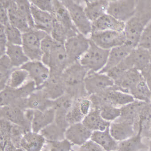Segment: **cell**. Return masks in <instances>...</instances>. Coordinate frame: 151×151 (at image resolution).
<instances>
[{
    "mask_svg": "<svg viewBox=\"0 0 151 151\" xmlns=\"http://www.w3.org/2000/svg\"><path fill=\"white\" fill-rule=\"evenodd\" d=\"M151 20V2H138L134 16L125 23L126 43L137 47L142 32Z\"/></svg>",
    "mask_w": 151,
    "mask_h": 151,
    "instance_id": "cell-1",
    "label": "cell"
},
{
    "mask_svg": "<svg viewBox=\"0 0 151 151\" xmlns=\"http://www.w3.org/2000/svg\"><path fill=\"white\" fill-rule=\"evenodd\" d=\"M109 51L98 47L90 40L89 48L79 62L88 71L100 72L107 63Z\"/></svg>",
    "mask_w": 151,
    "mask_h": 151,
    "instance_id": "cell-2",
    "label": "cell"
},
{
    "mask_svg": "<svg viewBox=\"0 0 151 151\" xmlns=\"http://www.w3.org/2000/svg\"><path fill=\"white\" fill-rule=\"evenodd\" d=\"M47 33L42 31L31 29L22 33V47L30 60H41L42 52L41 43Z\"/></svg>",
    "mask_w": 151,
    "mask_h": 151,
    "instance_id": "cell-3",
    "label": "cell"
},
{
    "mask_svg": "<svg viewBox=\"0 0 151 151\" xmlns=\"http://www.w3.org/2000/svg\"><path fill=\"white\" fill-rule=\"evenodd\" d=\"M69 12L71 20L79 33L89 38L92 31V22L88 18L84 7L73 1H62Z\"/></svg>",
    "mask_w": 151,
    "mask_h": 151,
    "instance_id": "cell-4",
    "label": "cell"
},
{
    "mask_svg": "<svg viewBox=\"0 0 151 151\" xmlns=\"http://www.w3.org/2000/svg\"><path fill=\"white\" fill-rule=\"evenodd\" d=\"M89 39L98 47L110 50L126 43L124 32L104 31L91 32Z\"/></svg>",
    "mask_w": 151,
    "mask_h": 151,
    "instance_id": "cell-5",
    "label": "cell"
},
{
    "mask_svg": "<svg viewBox=\"0 0 151 151\" xmlns=\"http://www.w3.org/2000/svg\"><path fill=\"white\" fill-rule=\"evenodd\" d=\"M89 38L78 33L68 38L64 43L69 65L78 61L88 50Z\"/></svg>",
    "mask_w": 151,
    "mask_h": 151,
    "instance_id": "cell-6",
    "label": "cell"
},
{
    "mask_svg": "<svg viewBox=\"0 0 151 151\" xmlns=\"http://www.w3.org/2000/svg\"><path fill=\"white\" fill-rule=\"evenodd\" d=\"M114 81L107 74L88 71L84 81V88L90 95L99 94L114 86Z\"/></svg>",
    "mask_w": 151,
    "mask_h": 151,
    "instance_id": "cell-7",
    "label": "cell"
},
{
    "mask_svg": "<svg viewBox=\"0 0 151 151\" xmlns=\"http://www.w3.org/2000/svg\"><path fill=\"white\" fill-rule=\"evenodd\" d=\"M151 64L149 50L141 47L134 48L116 67L122 71L135 68L141 72Z\"/></svg>",
    "mask_w": 151,
    "mask_h": 151,
    "instance_id": "cell-8",
    "label": "cell"
},
{
    "mask_svg": "<svg viewBox=\"0 0 151 151\" xmlns=\"http://www.w3.org/2000/svg\"><path fill=\"white\" fill-rule=\"evenodd\" d=\"M137 3L133 0L109 1L107 14L126 23L135 15Z\"/></svg>",
    "mask_w": 151,
    "mask_h": 151,
    "instance_id": "cell-9",
    "label": "cell"
},
{
    "mask_svg": "<svg viewBox=\"0 0 151 151\" xmlns=\"http://www.w3.org/2000/svg\"><path fill=\"white\" fill-rule=\"evenodd\" d=\"M20 68L28 72L37 89L43 86L50 77V69L41 60H29Z\"/></svg>",
    "mask_w": 151,
    "mask_h": 151,
    "instance_id": "cell-10",
    "label": "cell"
},
{
    "mask_svg": "<svg viewBox=\"0 0 151 151\" xmlns=\"http://www.w3.org/2000/svg\"><path fill=\"white\" fill-rule=\"evenodd\" d=\"M93 132L86 127L82 122L71 124L65 131V139L72 145H82L90 139Z\"/></svg>",
    "mask_w": 151,
    "mask_h": 151,
    "instance_id": "cell-11",
    "label": "cell"
},
{
    "mask_svg": "<svg viewBox=\"0 0 151 151\" xmlns=\"http://www.w3.org/2000/svg\"><path fill=\"white\" fill-rule=\"evenodd\" d=\"M88 72L79 61H77L68 66L62 72V81L68 86H77L84 83V79Z\"/></svg>",
    "mask_w": 151,
    "mask_h": 151,
    "instance_id": "cell-12",
    "label": "cell"
},
{
    "mask_svg": "<svg viewBox=\"0 0 151 151\" xmlns=\"http://www.w3.org/2000/svg\"><path fill=\"white\" fill-rule=\"evenodd\" d=\"M69 65L64 44L56 41L49 56L48 66L54 72H62Z\"/></svg>",
    "mask_w": 151,
    "mask_h": 151,
    "instance_id": "cell-13",
    "label": "cell"
},
{
    "mask_svg": "<svg viewBox=\"0 0 151 151\" xmlns=\"http://www.w3.org/2000/svg\"><path fill=\"white\" fill-rule=\"evenodd\" d=\"M56 117L54 108H49L44 110L34 109L33 116L31 122L32 131L40 133L41 131L53 123Z\"/></svg>",
    "mask_w": 151,
    "mask_h": 151,
    "instance_id": "cell-14",
    "label": "cell"
},
{
    "mask_svg": "<svg viewBox=\"0 0 151 151\" xmlns=\"http://www.w3.org/2000/svg\"><path fill=\"white\" fill-rule=\"evenodd\" d=\"M31 9L34 29L44 32L50 35L55 19L53 15L39 9L31 3Z\"/></svg>",
    "mask_w": 151,
    "mask_h": 151,
    "instance_id": "cell-15",
    "label": "cell"
},
{
    "mask_svg": "<svg viewBox=\"0 0 151 151\" xmlns=\"http://www.w3.org/2000/svg\"><path fill=\"white\" fill-rule=\"evenodd\" d=\"M97 95L101 96L104 101L116 107H123L135 101L130 94L117 89L114 86Z\"/></svg>",
    "mask_w": 151,
    "mask_h": 151,
    "instance_id": "cell-16",
    "label": "cell"
},
{
    "mask_svg": "<svg viewBox=\"0 0 151 151\" xmlns=\"http://www.w3.org/2000/svg\"><path fill=\"white\" fill-rule=\"evenodd\" d=\"M140 71L135 68L123 72L114 81V87L117 89L129 93L131 89L143 78Z\"/></svg>",
    "mask_w": 151,
    "mask_h": 151,
    "instance_id": "cell-17",
    "label": "cell"
},
{
    "mask_svg": "<svg viewBox=\"0 0 151 151\" xmlns=\"http://www.w3.org/2000/svg\"><path fill=\"white\" fill-rule=\"evenodd\" d=\"M134 48L125 43L110 50L108 60L105 67L100 73H106L108 71L120 65Z\"/></svg>",
    "mask_w": 151,
    "mask_h": 151,
    "instance_id": "cell-18",
    "label": "cell"
},
{
    "mask_svg": "<svg viewBox=\"0 0 151 151\" xmlns=\"http://www.w3.org/2000/svg\"><path fill=\"white\" fill-rule=\"evenodd\" d=\"M92 27V32L108 30L124 32L125 23L106 14L93 22Z\"/></svg>",
    "mask_w": 151,
    "mask_h": 151,
    "instance_id": "cell-19",
    "label": "cell"
},
{
    "mask_svg": "<svg viewBox=\"0 0 151 151\" xmlns=\"http://www.w3.org/2000/svg\"><path fill=\"white\" fill-rule=\"evenodd\" d=\"M91 101L82 99L73 104L66 115V120L69 125L82 122L91 109Z\"/></svg>",
    "mask_w": 151,
    "mask_h": 151,
    "instance_id": "cell-20",
    "label": "cell"
},
{
    "mask_svg": "<svg viewBox=\"0 0 151 151\" xmlns=\"http://www.w3.org/2000/svg\"><path fill=\"white\" fill-rule=\"evenodd\" d=\"M109 131L112 137L118 142L128 139L135 135L132 123L125 120L111 123Z\"/></svg>",
    "mask_w": 151,
    "mask_h": 151,
    "instance_id": "cell-21",
    "label": "cell"
},
{
    "mask_svg": "<svg viewBox=\"0 0 151 151\" xmlns=\"http://www.w3.org/2000/svg\"><path fill=\"white\" fill-rule=\"evenodd\" d=\"M45 141L40 133L27 132L23 135L19 145L24 151H42Z\"/></svg>",
    "mask_w": 151,
    "mask_h": 151,
    "instance_id": "cell-22",
    "label": "cell"
},
{
    "mask_svg": "<svg viewBox=\"0 0 151 151\" xmlns=\"http://www.w3.org/2000/svg\"><path fill=\"white\" fill-rule=\"evenodd\" d=\"M53 13L56 21L61 24L73 35L79 33L71 20L69 12L62 1H53Z\"/></svg>",
    "mask_w": 151,
    "mask_h": 151,
    "instance_id": "cell-23",
    "label": "cell"
},
{
    "mask_svg": "<svg viewBox=\"0 0 151 151\" xmlns=\"http://www.w3.org/2000/svg\"><path fill=\"white\" fill-rule=\"evenodd\" d=\"M90 139L99 145L104 151L118 150L119 142L111 135L109 126L104 131L93 132Z\"/></svg>",
    "mask_w": 151,
    "mask_h": 151,
    "instance_id": "cell-24",
    "label": "cell"
},
{
    "mask_svg": "<svg viewBox=\"0 0 151 151\" xmlns=\"http://www.w3.org/2000/svg\"><path fill=\"white\" fill-rule=\"evenodd\" d=\"M85 13L89 21L93 22L107 14L109 1L105 0L85 1Z\"/></svg>",
    "mask_w": 151,
    "mask_h": 151,
    "instance_id": "cell-25",
    "label": "cell"
},
{
    "mask_svg": "<svg viewBox=\"0 0 151 151\" xmlns=\"http://www.w3.org/2000/svg\"><path fill=\"white\" fill-rule=\"evenodd\" d=\"M82 123L91 131H104L109 126L111 123L105 121L101 116L100 109L91 110L85 116Z\"/></svg>",
    "mask_w": 151,
    "mask_h": 151,
    "instance_id": "cell-26",
    "label": "cell"
},
{
    "mask_svg": "<svg viewBox=\"0 0 151 151\" xmlns=\"http://www.w3.org/2000/svg\"><path fill=\"white\" fill-rule=\"evenodd\" d=\"M5 54L8 56L13 68H19L29 61L22 45H15L8 43Z\"/></svg>",
    "mask_w": 151,
    "mask_h": 151,
    "instance_id": "cell-27",
    "label": "cell"
},
{
    "mask_svg": "<svg viewBox=\"0 0 151 151\" xmlns=\"http://www.w3.org/2000/svg\"><path fill=\"white\" fill-rule=\"evenodd\" d=\"M1 116L4 120L19 126L24 125L27 122L24 112L17 107L10 105L1 106Z\"/></svg>",
    "mask_w": 151,
    "mask_h": 151,
    "instance_id": "cell-28",
    "label": "cell"
},
{
    "mask_svg": "<svg viewBox=\"0 0 151 151\" xmlns=\"http://www.w3.org/2000/svg\"><path fill=\"white\" fill-rule=\"evenodd\" d=\"M7 9L10 24L17 28L22 33L31 29L27 22L17 12L15 1H9Z\"/></svg>",
    "mask_w": 151,
    "mask_h": 151,
    "instance_id": "cell-29",
    "label": "cell"
},
{
    "mask_svg": "<svg viewBox=\"0 0 151 151\" xmlns=\"http://www.w3.org/2000/svg\"><path fill=\"white\" fill-rule=\"evenodd\" d=\"M147 146L141 141V130L137 135L124 141L119 142L118 150L119 151H139L147 149Z\"/></svg>",
    "mask_w": 151,
    "mask_h": 151,
    "instance_id": "cell-30",
    "label": "cell"
},
{
    "mask_svg": "<svg viewBox=\"0 0 151 151\" xmlns=\"http://www.w3.org/2000/svg\"><path fill=\"white\" fill-rule=\"evenodd\" d=\"M129 94L137 101L148 103L151 100V92L144 78L131 89Z\"/></svg>",
    "mask_w": 151,
    "mask_h": 151,
    "instance_id": "cell-31",
    "label": "cell"
},
{
    "mask_svg": "<svg viewBox=\"0 0 151 151\" xmlns=\"http://www.w3.org/2000/svg\"><path fill=\"white\" fill-rule=\"evenodd\" d=\"M29 74L26 70L17 68L12 70L7 84L6 87L16 89L22 86L28 81Z\"/></svg>",
    "mask_w": 151,
    "mask_h": 151,
    "instance_id": "cell-32",
    "label": "cell"
},
{
    "mask_svg": "<svg viewBox=\"0 0 151 151\" xmlns=\"http://www.w3.org/2000/svg\"><path fill=\"white\" fill-rule=\"evenodd\" d=\"M63 81L60 82L57 78H53L46 82V90L45 94L47 97L52 99H58L63 95L64 92V87Z\"/></svg>",
    "mask_w": 151,
    "mask_h": 151,
    "instance_id": "cell-33",
    "label": "cell"
},
{
    "mask_svg": "<svg viewBox=\"0 0 151 151\" xmlns=\"http://www.w3.org/2000/svg\"><path fill=\"white\" fill-rule=\"evenodd\" d=\"M65 130L53 123L41 131L40 133L47 141H59L65 139Z\"/></svg>",
    "mask_w": 151,
    "mask_h": 151,
    "instance_id": "cell-34",
    "label": "cell"
},
{
    "mask_svg": "<svg viewBox=\"0 0 151 151\" xmlns=\"http://www.w3.org/2000/svg\"><path fill=\"white\" fill-rule=\"evenodd\" d=\"M15 2L17 12L27 22L31 29H34L30 1L17 0Z\"/></svg>",
    "mask_w": 151,
    "mask_h": 151,
    "instance_id": "cell-35",
    "label": "cell"
},
{
    "mask_svg": "<svg viewBox=\"0 0 151 151\" xmlns=\"http://www.w3.org/2000/svg\"><path fill=\"white\" fill-rule=\"evenodd\" d=\"M50 35L54 40L58 42L64 44L68 38L74 36L55 19Z\"/></svg>",
    "mask_w": 151,
    "mask_h": 151,
    "instance_id": "cell-36",
    "label": "cell"
},
{
    "mask_svg": "<svg viewBox=\"0 0 151 151\" xmlns=\"http://www.w3.org/2000/svg\"><path fill=\"white\" fill-rule=\"evenodd\" d=\"M1 65V90L6 87L11 72L10 70L13 68L11 62L8 56L6 54L1 56L0 59Z\"/></svg>",
    "mask_w": 151,
    "mask_h": 151,
    "instance_id": "cell-37",
    "label": "cell"
},
{
    "mask_svg": "<svg viewBox=\"0 0 151 151\" xmlns=\"http://www.w3.org/2000/svg\"><path fill=\"white\" fill-rule=\"evenodd\" d=\"M101 116L105 121L111 123L122 116V109L108 104L103 105L100 109Z\"/></svg>",
    "mask_w": 151,
    "mask_h": 151,
    "instance_id": "cell-38",
    "label": "cell"
},
{
    "mask_svg": "<svg viewBox=\"0 0 151 151\" xmlns=\"http://www.w3.org/2000/svg\"><path fill=\"white\" fill-rule=\"evenodd\" d=\"M5 28L8 43L15 45H22V33L10 23L5 26Z\"/></svg>",
    "mask_w": 151,
    "mask_h": 151,
    "instance_id": "cell-39",
    "label": "cell"
},
{
    "mask_svg": "<svg viewBox=\"0 0 151 151\" xmlns=\"http://www.w3.org/2000/svg\"><path fill=\"white\" fill-rule=\"evenodd\" d=\"M45 94H34L32 93L29 97L28 104L31 109L44 110L46 109V105L49 104L46 100Z\"/></svg>",
    "mask_w": 151,
    "mask_h": 151,
    "instance_id": "cell-40",
    "label": "cell"
},
{
    "mask_svg": "<svg viewBox=\"0 0 151 151\" xmlns=\"http://www.w3.org/2000/svg\"><path fill=\"white\" fill-rule=\"evenodd\" d=\"M56 41L49 34H47L41 43V50L42 52V61L48 66L49 56Z\"/></svg>",
    "mask_w": 151,
    "mask_h": 151,
    "instance_id": "cell-41",
    "label": "cell"
},
{
    "mask_svg": "<svg viewBox=\"0 0 151 151\" xmlns=\"http://www.w3.org/2000/svg\"><path fill=\"white\" fill-rule=\"evenodd\" d=\"M54 104L56 109L60 110L61 112L65 114L74 104L72 97L68 95H62L56 99Z\"/></svg>",
    "mask_w": 151,
    "mask_h": 151,
    "instance_id": "cell-42",
    "label": "cell"
},
{
    "mask_svg": "<svg viewBox=\"0 0 151 151\" xmlns=\"http://www.w3.org/2000/svg\"><path fill=\"white\" fill-rule=\"evenodd\" d=\"M73 145L66 139L59 141H47V149L49 151H71Z\"/></svg>",
    "mask_w": 151,
    "mask_h": 151,
    "instance_id": "cell-43",
    "label": "cell"
},
{
    "mask_svg": "<svg viewBox=\"0 0 151 151\" xmlns=\"http://www.w3.org/2000/svg\"><path fill=\"white\" fill-rule=\"evenodd\" d=\"M138 47L147 50L151 49V20L144 28L139 43Z\"/></svg>",
    "mask_w": 151,
    "mask_h": 151,
    "instance_id": "cell-44",
    "label": "cell"
},
{
    "mask_svg": "<svg viewBox=\"0 0 151 151\" xmlns=\"http://www.w3.org/2000/svg\"><path fill=\"white\" fill-rule=\"evenodd\" d=\"M31 3L42 11L49 12L53 14V1L51 0H31Z\"/></svg>",
    "mask_w": 151,
    "mask_h": 151,
    "instance_id": "cell-45",
    "label": "cell"
},
{
    "mask_svg": "<svg viewBox=\"0 0 151 151\" xmlns=\"http://www.w3.org/2000/svg\"><path fill=\"white\" fill-rule=\"evenodd\" d=\"M9 3V1H1L0 2V24L4 26L9 24L7 9Z\"/></svg>",
    "mask_w": 151,
    "mask_h": 151,
    "instance_id": "cell-46",
    "label": "cell"
},
{
    "mask_svg": "<svg viewBox=\"0 0 151 151\" xmlns=\"http://www.w3.org/2000/svg\"><path fill=\"white\" fill-rule=\"evenodd\" d=\"M78 151H104L101 147L91 139L80 146Z\"/></svg>",
    "mask_w": 151,
    "mask_h": 151,
    "instance_id": "cell-47",
    "label": "cell"
},
{
    "mask_svg": "<svg viewBox=\"0 0 151 151\" xmlns=\"http://www.w3.org/2000/svg\"><path fill=\"white\" fill-rule=\"evenodd\" d=\"M8 41L5 33V26L0 24V55L1 56L6 53Z\"/></svg>",
    "mask_w": 151,
    "mask_h": 151,
    "instance_id": "cell-48",
    "label": "cell"
},
{
    "mask_svg": "<svg viewBox=\"0 0 151 151\" xmlns=\"http://www.w3.org/2000/svg\"><path fill=\"white\" fill-rule=\"evenodd\" d=\"M140 72L151 92V64Z\"/></svg>",
    "mask_w": 151,
    "mask_h": 151,
    "instance_id": "cell-49",
    "label": "cell"
},
{
    "mask_svg": "<svg viewBox=\"0 0 151 151\" xmlns=\"http://www.w3.org/2000/svg\"><path fill=\"white\" fill-rule=\"evenodd\" d=\"M5 151H24L22 149H16L13 146L10 145H8L5 146Z\"/></svg>",
    "mask_w": 151,
    "mask_h": 151,
    "instance_id": "cell-50",
    "label": "cell"
},
{
    "mask_svg": "<svg viewBox=\"0 0 151 151\" xmlns=\"http://www.w3.org/2000/svg\"><path fill=\"white\" fill-rule=\"evenodd\" d=\"M42 151H49V150L47 149V148H45V149H43V150H42Z\"/></svg>",
    "mask_w": 151,
    "mask_h": 151,
    "instance_id": "cell-51",
    "label": "cell"
},
{
    "mask_svg": "<svg viewBox=\"0 0 151 151\" xmlns=\"http://www.w3.org/2000/svg\"><path fill=\"white\" fill-rule=\"evenodd\" d=\"M149 52H150V58H151V50H149Z\"/></svg>",
    "mask_w": 151,
    "mask_h": 151,
    "instance_id": "cell-52",
    "label": "cell"
},
{
    "mask_svg": "<svg viewBox=\"0 0 151 151\" xmlns=\"http://www.w3.org/2000/svg\"><path fill=\"white\" fill-rule=\"evenodd\" d=\"M75 151V150H73V149H72V151Z\"/></svg>",
    "mask_w": 151,
    "mask_h": 151,
    "instance_id": "cell-53",
    "label": "cell"
},
{
    "mask_svg": "<svg viewBox=\"0 0 151 151\" xmlns=\"http://www.w3.org/2000/svg\"><path fill=\"white\" fill-rule=\"evenodd\" d=\"M118 151V150H116V151Z\"/></svg>",
    "mask_w": 151,
    "mask_h": 151,
    "instance_id": "cell-54",
    "label": "cell"
}]
</instances>
